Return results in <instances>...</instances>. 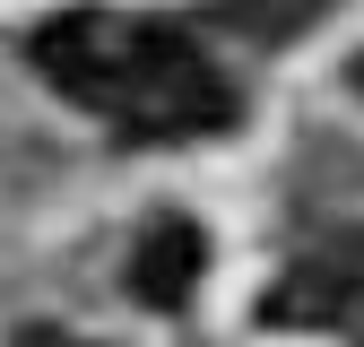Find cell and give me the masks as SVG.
I'll use <instances>...</instances> for the list:
<instances>
[{"label": "cell", "mask_w": 364, "mask_h": 347, "mask_svg": "<svg viewBox=\"0 0 364 347\" xmlns=\"http://www.w3.org/2000/svg\"><path fill=\"white\" fill-rule=\"evenodd\" d=\"M26 61L61 87L70 105L122 122L130 139H208L235 122V87L217 78L182 26L122 18V9H61L43 18Z\"/></svg>", "instance_id": "1"}, {"label": "cell", "mask_w": 364, "mask_h": 347, "mask_svg": "<svg viewBox=\"0 0 364 347\" xmlns=\"http://www.w3.org/2000/svg\"><path fill=\"white\" fill-rule=\"evenodd\" d=\"M260 321L269 330H338V321H364V235H338L321 252H304L295 269L269 287Z\"/></svg>", "instance_id": "2"}, {"label": "cell", "mask_w": 364, "mask_h": 347, "mask_svg": "<svg viewBox=\"0 0 364 347\" xmlns=\"http://www.w3.org/2000/svg\"><path fill=\"white\" fill-rule=\"evenodd\" d=\"M200 269H208L200 226H191V217H156V226L139 235V260H130V295L156 304V313H182L191 287H200Z\"/></svg>", "instance_id": "3"}, {"label": "cell", "mask_w": 364, "mask_h": 347, "mask_svg": "<svg viewBox=\"0 0 364 347\" xmlns=\"http://www.w3.org/2000/svg\"><path fill=\"white\" fill-rule=\"evenodd\" d=\"M18 347H113V338H78V330H53V321H26Z\"/></svg>", "instance_id": "4"}, {"label": "cell", "mask_w": 364, "mask_h": 347, "mask_svg": "<svg viewBox=\"0 0 364 347\" xmlns=\"http://www.w3.org/2000/svg\"><path fill=\"white\" fill-rule=\"evenodd\" d=\"M355 87H364V61H355Z\"/></svg>", "instance_id": "5"}]
</instances>
